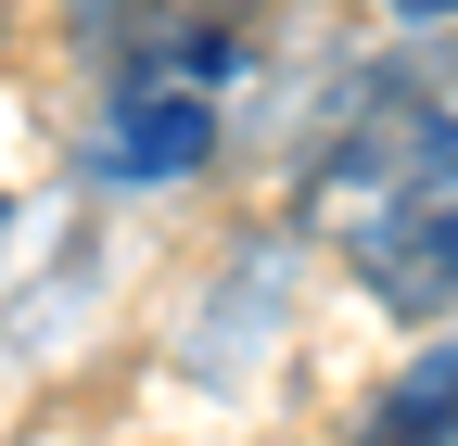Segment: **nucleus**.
<instances>
[{
    "instance_id": "nucleus-1",
    "label": "nucleus",
    "mask_w": 458,
    "mask_h": 446,
    "mask_svg": "<svg viewBox=\"0 0 458 446\" xmlns=\"http://www.w3.org/2000/svg\"><path fill=\"white\" fill-rule=\"evenodd\" d=\"M318 230L394 319L458 306V51L357 77L318 153Z\"/></svg>"
},
{
    "instance_id": "nucleus-2",
    "label": "nucleus",
    "mask_w": 458,
    "mask_h": 446,
    "mask_svg": "<svg viewBox=\"0 0 458 446\" xmlns=\"http://www.w3.org/2000/svg\"><path fill=\"white\" fill-rule=\"evenodd\" d=\"M102 116H89V179L165 192L191 179L229 128V90H242V13H179L140 39H102Z\"/></svg>"
},
{
    "instance_id": "nucleus-3",
    "label": "nucleus",
    "mask_w": 458,
    "mask_h": 446,
    "mask_svg": "<svg viewBox=\"0 0 458 446\" xmlns=\"http://www.w3.org/2000/svg\"><path fill=\"white\" fill-rule=\"evenodd\" d=\"M369 433H458V345H433V357L394 370L382 408H369Z\"/></svg>"
},
{
    "instance_id": "nucleus-4",
    "label": "nucleus",
    "mask_w": 458,
    "mask_h": 446,
    "mask_svg": "<svg viewBox=\"0 0 458 446\" xmlns=\"http://www.w3.org/2000/svg\"><path fill=\"white\" fill-rule=\"evenodd\" d=\"M179 13H242V0H77V51L140 39V26H179Z\"/></svg>"
},
{
    "instance_id": "nucleus-5",
    "label": "nucleus",
    "mask_w": 458,
    "mask_h": 446,
    "mask_svg": "<svg viewBox=\"0 0 458 446\" xmlns=\"http://www.w3.org/2000/svg\"><path fill=\"white\" fill-rule=\"evenodd\" d=\"M394 13H408V26H445V13H458V0H394Z\"/></svg>"
}]
</instances>
